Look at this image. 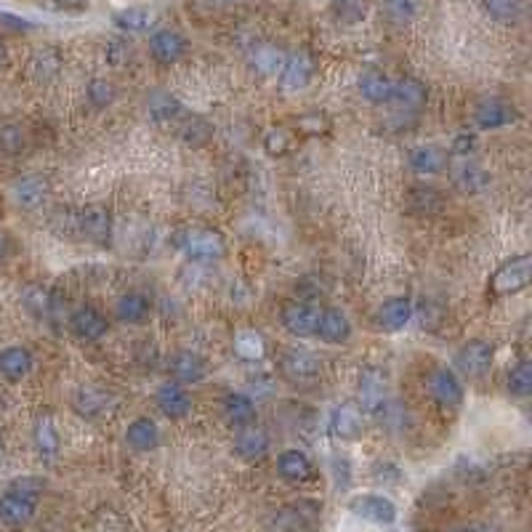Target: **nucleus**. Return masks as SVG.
<instances>
[{
	"instance_id": "nucleus-5",
	"label": "nucleus",
	"mask_w": 532,
	"mask_h": 532,
	"mask_svg": "<svg viewBox=\"0 0 532 532\" xmlns=\"http://www.w3.org/2000/svg\"><path fill=\"white\" fill-rule=\"evenodd\" d=\"M349 511L362 519V522H370L376 527H388L397 522V506L394 500L381 495V492H362V495H354L349 500Z\"/></svg>"
},
{
	"instance_id": "nucleus-4",
	"label": "nucleus",
	"mask_w": 532,
	"mask_h": 532,
	"mask_svg": "<svg viewBox=\"0 0 532 532\" xmlns=\"http://www.w3.org/2000/svg\"><path fill=\"white\" fill-rule=\"evenodd\" d=\"M532 277V258L527 253L522 256H514L509 261H503L492 277H490V293L498 295V298H506V295H517L522 293L527 285H530Z\"/></svg>"
},
{
	"instance_id": "nucleus-16",
	"label": "nucleus",
	"mask_w": 532,
	"mask_h": 532,
	"mask_svg": "<svg viewBox=\"0 0 532 532\" xmlns=\"http://www.w3.org/2000/svg\"><path fill=\"white\" fill-rule=\"evenodd\" d=\"M168 373L173 378V384L179 387H192V384H200L205 381L208 376V365L200 354L194 351H176L168 362Z\"/></svg>"
},
{
	"instance_id": "nucleus-18",
	"label": "nucleus",
	"mask_w": 532,
	"mask_h": 532,
	"mask_svg": "<svg viewBox=\"0 0 532 532\" xmlns=\"http://www.w3.org/2000/svg\"><path fill=\"white\" fill-rule=\"evenodd\" d=\"M154 402H157V410L165 418H171V421H182L192 410V397L187 394V388L173 384V381H168V384H163V387L157 388Z\"/></svg>"
},
{
	"instance_id": "nucleus-47",
	"label": "nucleus",
	"mask_w": 532,
	"mask_h": 532,
	"mask_svg": "<svg viewBox=\"0 0 532 532\" xmlns=\"http://www.w3.org/2000/svg\"><path fill=\"white\" fill-rule=\"evenodd\" d=\"M104 56H107V61H109L112 67H126V64L131 61V56H134V49H131V43H128V41L115 38V41H109V43H107Z\"/></svg>"
},
{
	"instance_id": "nucleus-8",
	"label": "nucleus",
	"mask_w": 532,
	"mask_h": 532,
	"mask_svg": "<svg viewBox=\"0 0 532 532\" xmlns=\"http://www.w3.org/2000/svg\"><path fill=\"white\" fill-rule=\"evenodd\" d=\"M492 359H495V346L484 339H471L458 349L455 368L466 378H482L484 373L492 368Z\"/></svg>"
},
{
	"instance_id": "nucleus-26",
	"label": "nucleus",
	"mask_w": 532,
	"mask_h": 532,
	"mask_svg": "<svg viewBox=\"0 0 532 532\" xmlns=\"http://www.w3.org/2000/svg\"><path fill=\"white\" fill-rule=\"evenodd\" d=\"M126 444L134 453H152L160 447V429L152 418H136L126 429Z\"/></svg>"
},
{
	"instance_id": "nucleus-54",
	"label": "nucleus",
	"mask_w": 532,
	"mask_h": 532,
	"mask_svg": "<svg viewBox=\"0 0 532 532\" xmlns=\"http://www.w3.org/2000/svg\"><path fill=\"white\" fill-rule=\"evenodd\" d=\"M0 256H3V238H0Z\"/></svg>"
},
{
	"instance_id": "nucleus-14",
	"label": "nucleus",
	"mask_w": 532,
	"mask_h": 532,
	"mask_svg": "<svg viewBox=\"0 0 532 532\" xmlns=\"http://www.w3.org/2000/svg\"><path fill=\"white\" fill-rule=\"evenodd\" d=\"M72 407L78 410V415L97 421L115 407V394L101 387H80L72 397Z\"/></svg>"
},
{
	"instance_id": "nucleus-38",
	"label": "nucleus",
	"mask_w": 532,
	"mask_h": 532,
	"mask_svg": "<svg viewBox=\"0 0 532 532\" xmlns=\"http://www.w3.org/2000/svg\"><path fill=\"white\" fill-rule=\"evenodd\" d=\"M232 349H235V354L245 359V362H258V359H264V354H266V341L261 333H256V331H240L235 341H232Z\"/></svg>"
},
{
	"instance_id": "nucleus-49",
	"label": "nucleus",
	"mask_w": 532,
	"mask_h": 532,
	"mask_svg": "<svg viewBox=\"0 0 532 532\" xmlns=\"http://www.w3.org/2000/svg\"><path fill=\"white\" fill-rule=\"evenodd\" d=\"M295 291H298V295H301L298 301L314 303V301L325 293V288H322V283H320V280H309V277H306V280H301V283L295 285Z\"/></svg>"
},
{
	"instance_id": "nucleus-27",
	"label": "nucleus",
	"mask_w": 532,
	"mask_h": 532,
	"mask_svg": "<svg viewBox=\"0 0 532 532\" xmlns=\"http://www.w3.org/2000/svg\"><path fill=\"white\" fill-rule=\"evenodd\" d=\"M453 184L463 194H480L490 187V173L480 163L463 160L461 165L453 168Z\"/></svg>"
},
{
	"instance_id": "nucleus-10",
	"label": "nucleus",
	"mask_w": 532,
	"mask_h": 532,
	"mask_svg": "<svg viewBox=\"0 0 532 532\" xmlns=\"http://www.w3.org/2000/svg\"><path fill=\"white\" fill-rule=\"evenodd\" d=\"M283 328L295 339H312L317 336V322H320V309L306 301H291L280 312Z\"/></svg>"
},
{
	"instance_id": "nucleus-52",
	"label": "nucleus",
	"mask_w": 532,
	"mask_h": 532,
	"mask_svg": "<svg viewBox=\"0 0 532 532\" xmlns=\"http://www.w3.org/2000/svg\"><path fill=\"white\" fill-rule=\"evenodd\" d=\"M208 3H219V5H227V3H235V0H208Z\"/></svg>"
},
{
	"instance_id": "nucleus-21",
	"label": "nucleus",
	"mask_w": 532,
	"mask_h": 532,
	"mask_svg": "<svg viewBox=\"0 0 532 532\" xmlns=\"http://www.w3.org/2000/svg\"><path fill=\"white\" fill-rule=\"evenodd\" d=\"M46 194H49V182H46L41 173H27V176L16 179L14 187H11V197H14V202H16L22 210H35V208H41L43 200H46Z\"/></svg>"
},
{
	"instance_id": "nucleus-13",
	"label": "nucleus",
	"mask_w": 532,
	"mask_h": 532,
	"mask_svg": "<svg viewBox=\"0 0 532 532\" xmlns=\"http://www.w3.org/2000/svg\"><path fill=\"white\" fill-rule=\"evenodd\" d=\"M331 434L343 442H354L365 434V410L357 402H341L331 413Z\"/></svg>"
},
{
	"instance_id": "nucleus-48",
	"label": "nucleus",
	"mask_w": 532,
	"mask_h": 532,
	"mask_svg": "<svg viewBox=\"0 0 532 532\" xmlns=\"http://www.w3.org/2000/svg\"><path fill=\"white\" fill-rule=\"evenodd\" d=\"M477 149V134H469V131H461L453 136V145H450V152L461 160H466L469 154H474Z\"/></svg>"
},
{
	"instance_id": "nucleus-25",
	"label": "nucleus",
	"mask_w": 532,
	"mask_h": 532,
	"mask_svg": "<svg viewBox=\"0 0 532 532\" xmlns=\"http://www.w3.org/2000/svg\"><path fill=\"white\" fill-rule=\"evenodd\" d=\"M407 163L415 173L421 176H434V173H442L447 168V152L442 146L434 145H421L413 146L410 154H407Z\"/></svg>"
},
{
	"instance_id": "nucleus-36",
	"label": "nucleus",
	"mask_w": 532,
	"mask_h": 532,
	"mask_svg": "<svg viewBox=\"0 0 532 532\" xmlns=\"http://www.w3.org/2000/svg\"><path fill=\"white\" fill-rule=\"evenodd\" d=\"M179 139L187 146H205L213 139V126L202 117V115H190L184 117L182 128H179Z\"/></svg>"
},
{
	"instance_id": "nucleus-51",
	"label": "nucleus",
	"mask_w": 532,
	"mask_h": 532,
	"mask_svg": "<svg viewBox=\"0 0 532 532\" xmlns=\"http://www.w3.org/2000/svg\"><path fill=\"white\" fill-rule=\"evenodd\" d=\"M455 532H500L498 527H492V525H474V527H463V530H455Z\"/></svg>"
},
{
	"instance_id": "nucleus-6",
	"label": "nucleus",
	"mask_w": 532,
	"mask_h": 532,
	"mask_svg": "<svg viewBox=\"0 0 532 532\" xmlns=\"http://www.w3.org/2000/svg\"><path fill=\"white\" fill-rule=\"evenodd\" d=\"M112 229H115V219H112L109 208L89 205V208L78 210V235L83 240L94 242L98 247H107L112 242Z\"/></svg>"
},
{
	"instance_id": "nucleus-33",
	"label": "nucleus",
	"mask_w": 532,
	"mask_h": 532,
	"mask_svg": "<svg viewBox=\"0 0 532 532\" xmlns=\"http://www.w3.org/2000/svg\"><path fill=\"white\" fill-rule=\"evenodd\" d=\"M154 22H157L154 11L146 8V5H128V8H123V11L115 14V24H117L123 33H131V35H136V33H149V30L154 27Z\"/></svg>"
},
{
	"instance_id": "nucleus-23",
	"label": "nucleus",
	"mask_w": 532,
	"mask_h": 532,
	"mask_svg": "<svg viewBox=\"0 0 532 532\" xmlns=\"http://www.w3.org/2000/svg\"><path fill=\"white\" fill-rule=\"evenodd\" d=\"M221 410H224L227 424L235 426V429L256 424V402L247 394H242V391H229L221 399Z\"/></svg>"
},
{
	"instance_id": "nucleus-50",
	"label": "nucleus",
	"mask_w": 532,
	"mask_h": 532,
	"mask_svg": "<svg viewBox=\"0 0 532 532\" xmlns=\"http://www.w3.org/2000/svg\"><path fill=\"white\" fill-rule=\"evenodd\" d=\"M0 24H3L5 30H14V33H27V30L33 27L27 19L14 16V14H5V11H0Z\"/></svg>"
},
{
	"instance_id": "nucleus-22",
	"label": "nucleus",
	"mask_w": 532,
	"mask_h": 532,
	"mask_svg": "<svg viewBox=\"0 0 532 532\" xmlns=\"http://www.w3.org/2000/svg\"><path fill=\"white\" fill-rule=\"evenodd\" d=\"M33 351L27 346H8L0 351V376L8 384H19L22 378H27L33 373Z\"/></svg>"
},
{
	"instance_id": "nucleus-3",
	"label": "nucleus",
	"mask_w": 532,
	"mask_h": 532,
	"mask_svg": "<svg viewBox=\"0 0 532 532\" xmlns=\"http://www.w3.org/2000/svg\"><path fill=\"white\" fill-rule=\"evenodd\" d=\"M280 376L291 381L293 387H312L322 378V359L314 351L306 349H288L280 354Z\"/></svg>"
},
{
	"instance_id": "nucleus-44",
	"label": "nucleus",
	"mask_w": 532,
	"mask_h": 532,
	"mask_svg": "<svg viewBox=\"0 0 532 532\" xmlns=\"http://www.w3.org/2000/svg\"><path fill=\"white\" fill-rule=\"evenodd\" d=\"M115 97H117L115 83L107 80V78H97V80H91V83L86 86V98H89V104H91L94 109H107V107L115 101Z\"/></svg>"
},
{
	"instance_id": "nucleus-7",
	"label": "nucleus",
	"mask_w": 532,
	"mask_h": 532,
	"mask_svg": "<svg viewBox=\"0 0 532 532\" xmlns=\"http://www.w3.org/2000/svg\"><path fill=\"white\" fill-rule=\"evenodd\" d=\"M426 391L442 410H458L463 405V384L453 368H434L426 378Z\"/></svg>"
},
{
	"instance_id": "nucleus-45",
	"label": "nucleus",
	"mask_w": 532,
	"mask_h": 532,
	"mask_svg": "<svg viewBox=\"0 0 532 532\" xmlns=\"http://www.w3.org/2000/svg\"><path fill=\"white\" fill-rule=\"evenodd\" d=\"M293 146V131L277 126V128H269L264 134V152L272 154V157H285L291 152Z\"/></svg>"
},
{
	"instance_id": "nucleus-31",
	"label": "nucleus",
	"mask_w": 532,
	"mask_h": 532,
	"mask_svg": "<svg viewBox=\"0 0 532 532\" xmlns=\"http://www.w3.org/2000/svg\"><path fill=\"white\" fill-rule=\"evenodd\" d=\"M426 98H429L426 86L421 80H415V78H402V80L394 83V97H391V101L399 104L407 112H418L426 104Z\"/></svg>"
},
{
	"instance_id": "nucleus-29",
	"label": "nucleus",
	"mask_w": 532,
	"mask_h": 532,
	"mask_svg": "<svg viewBox=\"0 0 532 532\" xmlns=\"http://www.w3.org/2000/svg\"><path fill=\"white\" fill-rule=\"evenodd\" d=\"M357 89L370 104H391V97H394V80L384 72H378V70L362 72Z\"/></svg>"
},
{
	"instance_id": "nucleus-1",
	"label": "nucleus",
	"mask_w": 532,
	"mask_h": 532,
	"mask_svg": "<svg viewBox=\"0 0 532 532\" xmlns=\"http://www.w3.org/2000/svg\"><path fill=\"white\" fill-rule=\"evenodd\" d=\"M43 480L35 477H22L5 487V492L0 495V522L5 527H22L27 525L41 503L43 495Z\"/></svg>"
},
{
	"instance_id": "nucleus-34",
	"label": "nucleus",
	"mask_w": 532,
	"mask_h": 532,
	"mask_svg": "<svg viewBox=\"0 0 532 532\" xmlns=\"http://www.w3.org/2000/svg\"><path fill=\"white\" fill-rule=\"evenodd\" d=\"M33 442H35V450H38V455H41L43 461H53V458L59 455L61 442H59V432H56V426H53V421H51L49 415H38V418H35Z\"/></svg>"
},
{
	"instance_id": "nucleus-43",
	"label": "nucleus",
	"mask_w": 532,
	"mask_h": 532,
	"mask_svg": "<svg viewBox=\"0 0 532 532\" xmlns=\"http://www.w3.org/2000/svg\"><path fill=\"white\" fill-rule=\"evenodd\" d=\"M487 14L495 19V22H503V24H514L519 22L522 16V3L519 0H482Z\"/></svg>"
},
{
	"instance_id": "nucleus-19",
	"label": "nucleus",
	"mask_w": 532,
	"mask_h": 532,
	"mask_svg": "<svg viewBox=\"0 0 532 532\" xmlns=\"http://www.w3.org/2000/svg\"><path fill=\"white\" fill-rule=\"evenodd\" d=\"M67 325H70V331H72L80 341L104 339L107 331H109L107 317H104L98 309H94V306H80V309H75V312L70 314Z\"/></svg>"
},
{
	"instance_id": "nucleus-24",
	"label": "nucleus",
	"mask_w": 532,
	"mask_h": 532,
	"mask_svg": "<svg viewBox=\"0 0 532 532\" xmlns=\"http://www.w3.org/2000/svg\"><path fill=\"white\" fill-rule=\"evenodd\" d=\"M317 336L325 343H346L351 339V320L341 309H320Z\"/></svg>"
},
{
	"instance_id": "nucleus-41",
	"label": "nucleus",
	"mask_w": 532,
	"mask_h": 532,
	"mask_svg": "<svg viewBox=\"0 0 532 532\" xmlns=\"http://www.w3.org/2000/svg\"><path fill=\"white\" fill-rule=\"evenodd\" d=\"M506 388L509 394L514 397H527L532 394V362L530 359H522L511 368L509 373V381H506Z\"/></svg>"
},
{
	"instance_id": "nucleus-2",
	"label": "nucleus",
	"mask_w": 532,
	"mask_h": 532,
	"mask_svg": "<svg viewBox=\"0 0 532 532\" xmlns=\"http://www.w3.org/2000/svg\"><path fill=\"white\" fill-rule=\"evenodd\" d=\"M173 245L190 258L200 264H210V261H221L227 253L224 238L213 229H182L176 232Z\"/></svg>"
},
{
	"instance_id": "nucleus-28",
	"label": "nucleus",
	"mask_w": 532,
	"mask_h": 532,
	"mask_svg": "<svg viewBox=\"0 0 532 532\" xmlns=\"http://www.w3.org/2000/svg\"><path fill=\"white\" fill-rule=\"evenodd\" d=\"M146 115L154 123H173L184 115V104L179 101V97H173L171 91H152L146 97Z\"/></svg>"
},
{
	"instance_id": "nucleus-20",
	"label": "nucleus",
	"mask_w": 532,
	"mask_h": 532,
	"mask_svg": "<svg viewBox=\"0 0 532 532\" xmlns=\"http://www.w3.org/2000/svg\"><path fill=\"white\" fill-rule=\"evenodd\" d=\"M269 447H272V439H269V434L261 426H256V424L242 426V429H238V434H235V455L242 458V461H247V463L266 458Z\"/></svg>"
},
{
	"instance_id": "nucleus-15",
	"label": "nucleus",
	"mask_w": 532,
	"mask_h": 532,
	"mask_svg": "<svg viewBox=\"0 0 532 532\" xmlns=\"http://www.w3.org/2000/svg\"><path fill=\"white\" fill-rule=\"evenodd\" d=\"M187 49H190L187 38L182 33H176V30L163 27V30H154L149 35V53L160 64H176L187 53Z\"/></svg>"
},
{
	"instance_id": "nucleus-32",
	"label": "nucleus",
	"mask_w": 532,
	"mask_h": 532,
	"mask_svg": "<svg viewBox=\"0 0 532 532\" xmlns=\"http://www.w3.org/2000/svg\"><path fill=\"white\" fill-rule=\"evenodd\" d=\"M149 312H152V303H149V298H146L145 293H126L115 303V314L126 325L145 322L146 317H149Z\"/></svg>"
},
{
	"instance_id": "nucleus-42",
	"label": "nucleus",
	"mask_w": 532,
	"mask_h": 532,
	"mask_svg": "<svg viewBox=\"0 0 532 532\" xmlns=\"http://www.w3.org/2000/svg\"><path fill=\"white\" fill-rule=\"evenodd\" d=\"M27 146V131L16 123H8L0 128V152L8 154V157H16L22 154V149Z\"/></svg>"
},
{
	"instance_id": "nucleus-39",
	"label": "nucleus",
	"mask_w": 532,
	"mask_h": 532,
	"mask_svg": "<svg viewBox=\"0 0 532 532\" xmlns=\"http://www.w3.org/2000/svg\"><path fill=\"white\" fill-rule=\"evenodd\" d=\"M410 208L421 216H436L444 208V197L434 187H413L410 190Z\"/></svg>"
},
{
	"instance_id": "nucleus-53",
	"label": "nucleus",
	"mask_w": 532,
	"mask_h": 532,
	"mask_svg": "<svg viewBox=\"0 0 532 532\" xmlns=\"http://www.w3.org/2000/svg\"><path fill=\"white\" fill-rule=\"evenodd\" d=\"M3 56H5V51H3V43H0V61H3Z\"/></svg>"
},
{
	"instance_id": "nucleus-30",
	"label": "nucleus",
	"mask_w": 532,
	"mask_h": 532,
	"mask_svg": "<svg viewBox=\"0 0 532 532\" xmlns=\"http://www.w3.org/2000/svg\"><path fill=\"white\" fill-rule=\"evenodd\" d=\"M277 474H280V480L291 484L306 482L312 477V461L301 450H285L277 455Z\"/></svg>"
},
{
	"instance_id": "nucleus-35",
	"label": "nucleus",
	"mask_w": 532,
	"mask_h": 532,
	"mask_svg": "<svg viewBox=\"0 0 532 532\" xmlns=\"http://www.w3.org/2000/svg\"><path fill=\"white\" fill-rule=\"evenodd\" d=\"M247 59H250V67L258 75H277L280 67H283V61H285V53L277 49V46H272V43H258V46L250 49Z\"/></svg>"
},
{
	"instance_id": "nucleus-46",
	"label": "nucleus",
	"mask_w": 532,
	"mask_h": 532,
	"mask_svg": "<svg viewBox=\"0 0 532 532\" xmlns=\"http://www.w3.org/2000/svg\"><path fill=\"white\" fill-rule=\"evenodd\" d=\"M415 5L418 0H384V11L388 14L391 22L397 24H405L415 16Z\"/></svg>"
},
{
	"instance_id": "nucleus-12",
	"label": "nucleus",
	"mask_w": 532,
	"mask_h": 532,
	"mask_svg": "<svg viewBox=\"0 0 532 532\" xmlns=\"http://www.w3.org/2000/svg\"><path fill=\"white\" fill-rule=\"evenodd\" d=\"M519 120V112L514 104L503 101V98H484L474 107V123L482 131H498V128H509L511 123Z\"/></svg>"
},
{
	"instance_id": "nucleus-37",
	"label": "nucleus",
	"mask_w": 532,
	"mask_h": 532,
	"mask_svg": "<svg viewBox=\"0 0 532 532\" xmlns=\"http://www.w3.org/2000/svg\"><path fill=\"white\" fill-rule=\"evenodd\" d=\"M30 70H33V78L38 83H51L59 72H61V53L56 49H41L33 61H30Z\"/></svg>"
},
{
	"instance_id": "nucleus-11",
	"label": "nucleus",
	"mask_w": 532,
	"mask_h": 532,
	"mask_svg": "<svg viewBox=\"0 0 532 532\" xmlns=\"http://www.w3.org/2000/svg\"><path fill=\"white\" fill-rule=\"evenodd\" d=\"M388 402V381L384 370L378 368H365L359 376V407L365 413L378 415Z\"/></svg>"
},
{
	"instance_id": "nucleus-9",
	"label": "nucleus",
	"mask_w": 532,
	"mask_h": 532,
	"mask_svg": "<svg viewBox=\"0 0 532 532\" xmlns=\"http://www.w3.org/2000/svg\"><path fill=\"white\" fill-rule=\"evenodd\" d=\"M314 78V59L306 51H293L285 56L280 72H277V83L283 94H295L303 91Z\"/></svg>"
},
{
	"instance_id": "nucleus-40",
	"label": "nucleus",
	"mask_w": 532,
	"mask_h": 532,
	"mask_svg": "<svg viewBox=\"0 0 532 532\" xmlns=\"http://www.w3.org/2000/svg\"><path fill=\"white\" fill-rule=\"evenodd\" d=\"M293 128L301 136H328L331 134V117L320 109H312V112H303L301 117H295Z\"/></svg>"
},
{
	"instance_id": "nucleus-17",
	"label": "nucleus",
	"mask_w": 532,
	"mask_h": 532,
	"mask_svg": "<svg viewBox=\"0 0 532 532\" xmlns=\"http://www.w3.org/2000/svg\"><path fill=\"white\" fill-rule=\"evenodd\" d=\"M413 314H415L413 301L405 298V295H394V298H387V301L378 306V312H376V325H378L384 333H397V331H402V328L413 320Z\"/></svg>"
}]
</instances>
